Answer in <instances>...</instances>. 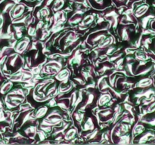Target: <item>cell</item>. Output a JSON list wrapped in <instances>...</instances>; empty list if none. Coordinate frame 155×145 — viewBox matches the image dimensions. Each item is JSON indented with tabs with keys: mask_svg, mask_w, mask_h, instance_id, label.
Wrapping results in <instances>:
<instances>
[{
	"mask_svg": "<svg viewBox=\"0 0 155 145\" xmlns=\"http://www.w3.org/2000/svg\"><path fill=\"white\" fill-rule=\"evenodd\" d=\"M90 2L91 5L94 8H96L98 9H103L107 7V5H110V2L106 1V0H89Z\"/></svg>",
	"mask_w": 155,
	"mask_h": 145,
	"instance_id": "6da1fadb",
	"label": "cell"
},
{
	"mask_svg": "<svg viewBox=\"0 0 155 145\" xmlns=\"http://www.w3.org/2000/svg\"><path fill=\"white\" fill-rule=\"evenodd\" d=\"M24 10H25V7H24V5L19 4L18 5L15 6L13 8V10L12 11V16L13 18H17L19 16H21L23 13H24Z\"/></svg>",
	"mask_w": 155,
	"mask_h": 145,
	"instance_id": "7a4b0ae2",
	"label": "cell"
},
{
	"mask_svg": "<svg viewBox=\"0 0 155 145\" xmlns=\"http://www.w3.org/2000/svg\"><path fill=\"white\" fill-rule=\"evenodd\" d=\"M149 9V5H140L135 11V14H136V18H140V17L143 16L145 13Z\"/></svg>",
	"mask_w": 155,
	"mask_h": 145,
	"instance_id": "3957f363",
	"label": "cell"
},
{
	"mask_svg": "<svg viewBox=\"0 0 155 145\" xmlns=\"http://www.w3.org/2000/svg\"><path fill=\"white\" fill-rule=\"evenodd\" d=\"M152 84L153 80L151 78H144L139 82V83L137 84V87L145 89V88L150 87Z\"/></svg>",
	"mask_w": 155,
	"mask_h": 145,
	"instance_id": "277c9868",
	"label": "cell"
},
{
	"mask_svg": "<svg viewBox=\"0 0 155 145\" xmlns=\"http://www.w3.org/2000/svg\"><path fill=\"white\" fill-rule=\"evenodd\" d=\"M155 137V134L154 132L151 131H148V132L145 133L142 137L139 138V142L140 143H145L147 141H149L151 140H154Z\"/></svg>",
	"mask_w": 155,
	"mask_h": 145,
	"instance_id": "5b68a950",
	"label": "cell"
},
{
	"mask_svg": "<svg viewBox=\"0 0 155 145\" xmlns=\"http://www.w3.org/2000/svg\"><path fill=\"white\" fill-rule=\"evenodd\" d=\"M12 87V82H8L5 83L0 88V93L2 94V95H5V94L8 93L9 92L11 89Z\"/></svg>",
	"mask_w": 155,
	"mask_h": 145,
	"instance_id": "8992f818",
	"label": "cell"
},
{
	"mask_svg": "<svg viewBox=\"0 0 155 145\" xmlns=\"http://www.w3.org/2000/svg\"><path fill=\"white\" fill-rule=\"evenodd\" d=\"M28 42L27 41H22V42H19L18 44V45H16V48H15V50H16L18 52H22L23 51L25 50V48H27V45H28Z\"/></svg>",
	"mask_w": 155,
	"mask_h": 145,
	"instance_id": "52a82bcc",
	"label": "cell"
},
{
	"mask_svg": "<svg viewBox=\"0 0 155 145\" xmlns=\"http://www.w3.org/2000/svg\"><path fill=\"white\" fill-rule=\"evenodd\" d=\"M144 131H145V126L142 125H138L134 128L133 134H135V136L139 135V134H142L144 132Z\"/></svg>",
	"mask_w": 155,
	"mask_h": 145,
	"instance_id": "ba28073f",
	"label": "cell"
},
{
	"mask_svg": "<svg viewBox=\"0 0 155 145\" xmlns=\"http://www.w3.org/2000/svg\"><path fill=\"white\" fill-rule=\"evenodd\" d=\"M155 112V101H153L152 103H151L148 107L146 110V113L148 114H151V113H154Z\"/></svg>",
	"mask_w": 155,
	"mask_h": 145,
	"instance_id": "9c48e42d",
	"label": "cell"
},
{
	"mask_svg": "<svg viewBox=\"0 0 155 145\" xmlns=\"http://www.w3.org/2000/svg\"><path fill=\"white\" fill-rule=\"evenodd\" d=\"M109 100H110V97H109L108 95H103V96L101 98V100H100V102H99L100 105H104L105 103L108 102Z\"/></svg>",
	"mask_w": 155,
	"mask_h": 145,
	"instance_id": "30bf717a",
	"label": "cell"
},
{
	"mask_svg": "<svg viewBox=\"0 0 155 145\" xmlns=\"http://www.w3.org/2000/svg\"><path fill=\"white\" fill-rule=\"evenodd\" d=\"M136 57H137V58L140 60H145L147 59L146 55H145L143 52L137 53V54H136Z\"/></svg>",
	"mask_w": 155,
	"mask_h": 145,
	"instance_id": "8fae6325",
	"label": "cell"
},
{
	"mask_svg": "<svg viewBox=\"0 0 155 145\" xmlns=\"http://www.w3.org/2000/svg\"><path fill=\"white\" fill-rule=\"evenodd\" d=\"M6 119L4 113H3L2 110H0V122H3Z\"/></svg>",
	"mask_w": 155,
	"mask_h": 145,
	"instance_id": "7c38bea8",
	"label": "cell"
},
{
	"mask_svg": "<svg viewBox=\"0 0 155 145\" xmlns=\"http://www.w3.org/2000/svg\"><path fill=\"white\" fill-rule=\"evenodd\" d=\"M2 81V78L1 76H0V82H1Z\"/></svg>",
	"mask_w": 155,
	"mask_h": 145,
	"instance_id": "4fadbf2b",
	"label": "cell"
},
{
	"mask_svg": "<svg viewBox=\"0 0 155 145\" xmlns=\"http://www.w3.org/2000/svg\"><path fill=\"white\" fill-rule=\"evenodd\" d=\"M0 108H2V102H1V101H0Z\"/></svg>",
	"mask_w": 155,
	"mask_h": 145,
	"instance_id": "5bb4252c",
	"label": "cell"
},
{
	"mask_svg": "<svg viewBox=\"0 0 155 145\" xmlns=\"http://www.w3.org/2000/svg\"><path fill=\"white\" fill-rule=\"evenodd\" d=\"M0 140H1V138H0Z\"/></svg>",
	"mask_w": 155,
	"mask_h": 145,
	"instance_id": "9a60e30c",
	"label": "cell"
}]
</instances>
